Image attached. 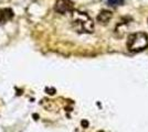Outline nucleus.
<instances>
[{"label": "nucleus", "mask_w": 148, "mask_h": 132, "mask_svg": "<svg viewBox=\"0 0 148 132\" xmlns=\"http://www.w3.org/2000/svg\"><path fill=\"white\" fill-rule=\"evenodd\" d=\"M72 24L74 29L80 33H91L94 29V24L91 18L86 13L74 11L72 17Z\"/></svg>", "instance_id": "f257e3e1"}, {"label": "nucleus", "mask_w": 148, "mask_h": 132, "mask_svg": "<svg viewBox=\"0 0 148 132\" xmlns=\"http://www.w3.org/2000/svg\"><path fill=\"white\" fill-rule=\"evenodd\" d=\"M148 46V35L144 32H136L128 37L127 47L130 52H140Z\"/></svg>", "instance_id": "f03ea898"}, {"label": "nucleus", "mask_w": 148, "mask_h": 132, "mask_svg": "<svg viewBox=\"0 0 148 132\" xmlns=\"http://www.w3.org/2000/svg\"><path fill=\"white\" fill-rule=\"evenodd\" d=\"M56 10L62 14L68 13L73 10V3L70 0H59L56 5Z\"/></svg>", "instance_id": "7ed1b4c3"}, {"label": "nucleus", "mask_w": 148, "mask_h": 132, "mask_svg": "<svg viewBox=\"0 0 148 132\" xmlns=\"http://www.w3.org/2000/svg\"><path fill=\"white\" fill-rule=\"evenodd\" d=\"M112 18V12L108 11V10H103L102 12L99 14L97 17V20H99L101 23H107L110 19Z\"/></svg>", "instance_id": "20e7f679"}, {"label": "nucleus", "mask_w": 148, "mask_h": 132, "mask_svg": "<svg viewBox=\"0 0 148 132\" xmlns=\"http://www.w3.org/2000/svg\"><path fill=\"white\" fill-rule=\"evenodd\" d=\"M107 2L113 7H116V6H121L123 3V0H107Z\"/></svg>", "instance_id": "39448f33"}]
</instances>
